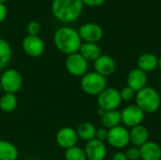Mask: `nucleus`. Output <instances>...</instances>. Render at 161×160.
Listing matches in <instances>:
<instances>
[{"label":"nucleus","instance_id":"nucleus-1","mask_svg":"<svg viewBox=\"0 0 161 160\" xmlns=\"http://www.w3.org/2000/svg\"><path fill=\"white\" fill-rule=\"evenodd\" d=\"M53 40L57 49L67 56L77 53L83 42L78 31L70 26H62L57 29Z\"/></svg>","mask_w":161,"mask_h":160},{"label":"nucleus","instance_id":"nucleus-2","mask_svg":"<svg viewBox=\"0 0 161 160\" xmlns=\"http://www.w3.org/2000/svg\"><path fill=\"white\" fill-rule=\"evenodd\" d=\"M84 8L81 0H53L51 10L53 16L63 23H72L77 20Z\"/></svg>","mask_w":161,"mask_h":160},{"label":"nucleus","instance_id":"nucleus-3","mask_svg":"<svg viewBox=\"0 0 161 160\" xmlns=\"http://www.w3.org/2000/svg\"><path fill=\"white\" fill-rule=\"evenodd\" d=\"M136 105L145 113L152 114L161 108V98L158 91L152 87H145L136 93Z\"/></svg>","mask_w":161,"mask_h":160},{"label":"nucleus","instance_id":"nucleus-4","mask_svg":"<svg viewBox=\"0 0 161 160\" xmlns=\"http://www.w3.org/2000/svg\"><path fill=\"white\" fill-rule=\"evenodd\" d=\"M82 91L92 96H98L107 88V77L96 72H88L80 80Z\"/></svg>","mask_w":161,"mask_h":160},{"label":"nucleus","instance_id":"nucleus-5","mask_svg":"<svg viewBox=\"0 0 161 160\" xmlns=\"http://www.w3.org/2000/svg\"><path fill=\"white\" fill-rule=\"evenodd\" d=\"M0 84L5 93L16 94L23 87V76L16 69H5L0 76Z\"/></svg>","mask_w":161,"mask_h":160},{"label":"nucleus","instance_id":"nucleus-6","mask_svg":"<svg viewBox=\"0 0 161 160\" xmlns=\"http://www.w3.org/2000/svg\"><path fill=\"white\" fill-rule=\"evenodd\" d=\"M122 102L120 91L115 88H106L97 96L98 108L105 111L118 109Z\"/></svg>","mask_w":161,"mask_h":160},{"label":"nucleus","instance_id":"nucleus-7","mask_svg":"<svg viewBox=\"0 0 161 160\" xmlns=\"http://www.w3.org/2000/svg\"><path fill=\"white\" fill-rule=\"evenodd\" d=\"M65 68L71 75L82 77L88 73L89 62L77 52L67 56L65 59Z\"/></svg>","mask_w":161,"mask_h":160},{"label":"nucleus","instance_id":"nucleus-8","mask_svg":"<svg viewBox=\"0 0 161 160\" xmlns=\"http://www.w3.org/2000/svg\"><path fill=\"white\" fill-rule=\"evenodd\" d=\"M122 124H125V127H135L137 125L142 124V122L145 118V113L135 104L125 107L122 111Z\"/></svg>","mask_w":161,"mask_h":160},{"label":"nucleus","instance_id":"nucleus-9","mask_svg":"<svg viewBox=\"0 0 161 160\" xmlns=\"http://www.w3.org/2000/svg\"><path fill=\"white\" fill-rule=\"evenodd\" d=\"M107 141L113 148L123 149L130 143L129 130L122 125L113 127L108 130Z\"/></svg>","mask_w":161,"mask_h":160},{"label":"nucleus","instance_id":"nucleus-10","mask_svg":"<svg viewBox=\"0 0 161 160\" xmlns=\"http://www.w3.org/2000/svg\"><path fill=\"white\" fill-rule=\"evenodd\" d=\"M83 42L97 43L103 38V28L95 23H86L77 30Z\"/></svg>","mask_w":161,"mask_h":160},{"label":"nucleus","instance_id":"nucleus-11","mask_svg":"<svg viewBox=\"0 0 161 160\" xmlns=\"http://www.w3.org/2000/svg\"><path fill=\"white\" fill-rule=\"evenodd\" d=\"M22 48L27 56L31 58H38L43 54L45 45L39 36L27 35L22 41Z\"/></svg>","mask_w":161,"mask_h":160},{"label":"nucleus","instance_id":"nucleus-12","mask_svg":"<svg viewBox=\"0 0 161 160\" xmlns=\"http://www.w3.org/2000/svg\"><path fill=\"white\" fill-rule=\"evenodd\" d=\"M78 140L79 139L76 130L70 126H65L60 128L56 135L57 144L65 150L76 146Z\"/></svg>","mask_w":161,"mask_h":160},{"label":"nucleus","instance_id":"nucleus-13","mask_svg":"<svg viewBox=\"0 0 161 160\" xmlns=\"http://www.w3.org/2000/svg\"><path fill=\"white\" fill-rule=\"evenodd\" d=\"M84 151L88 160H105L107 157V146L105 142L96 139L88 141Z\"/></svg>","mask_w":161,"mask_h":160},{"label":"nucleus","instance_id":"nucleus-14","mask_svg":"<svg viewBox=\"0 0 161 160\" xmlns=\"http://www.w3.org/2000/svg\"><path fill=\"white\" fill-rule=\"evenodd\" d=\"M94 72L107 77L114 74L116 70V62L114 58L108 55H101L93 62Z\"/></svg>","mask_w":161,"mask_h":160},{"label":"nucleus","instance_id":"nucleus-15","mask_svg":"<svg viewBox=\"0 0 161 160\" xmlns=\"http://www.w3.org/2000/svg\"><path fill=\"white\" fill-rule=\"evenodd\" d=\"M127 86L134 90L136 92L142 90L143 88L147 87L148 76L147 74L143 71L140 70L139 68H135L131 70L126 77Z\"/></svg>","mask_w":161,"mask_h":160},{"label":"nucleus","instance_id":"nucleus-16","mask_svg":"<svg viewBox=\"0 0 161 160\" xmlns=\"http://www.w3.org/2000/svg\"><path fill=\"white\" fill-rule=\"evenodd\" d=\"M129 137L130 143H132L133 146L140 148L149 141V131L146 126H144L143 124H140L130 128Z\"/></svg>","mask_w":161,"mask_h":160},{"label":"nucleus","instance_id":"nucleus-17","mask_svg":"<svg viewBox=\"0 0 161 160\" xmlns=\"http://www.w3.org/2000/svg\"><path fill=\"white\" fill-rule=\"evenodd\" d=\"M142 160H161L160 145L155 141H148L140 147Z\"/></svg>","mask_w":161,"mask_h":160},{"label":"nucleus","instance_id":"nucleus-18","mask_svg":"<svg viewBox=\"0 0 161 160\" xmlns=\"http://www.w3.org/2000/svg\"><path fill=\"white\" fill-rule=\"evenodd\" d=\"M137 64L140 70L148 74L158 67V58L153 53H143L139 57Z\"/></svg>","mask_w":161,"mask_h":160},{"label":"nucleus","instance_id":"nucleus-19","mask_svg":"<svg viewBox=\"0 0 161 160\" xmlns=\"http://www.w3.org/2000/svg\"><path fill=\"white\" fill-rule=\"evenodd\" d=\"M78 53L89 62L95 61L101 55V48L97 43L92 42H82Z\"/></svg>","mask_w":161,"mask_h":160},{"label":"nucleus","instance_id":"nucleus-20","mask_svg":"<svg viewBox=\"0 0 161 160\" xmlns=\"http://www.w3.org/2000/svg\"><path fill=\"white\" fill-rule=\"evenodd\" d=\"M100 119H101L103 127H105L108 130L113 127H116L118 125H121V124H122L121 111L118 109L105 111V113L102 115V117Z\"/></svg>","mask_w":161,"mask_h":160},{"label":"nucleus","instance_id":"nucleus-21","mask_svg":"<svg viewBox=\"0 0 161 160\" xmlns=\"http://www.w3.org/2000/svg\"><path fill=\"white\" fill-rule=\"evenodd\" d=\"M18 157V149L12 142L0 140V160H17Z\"/></svg>","mask_w":161,"mask_h":160},{"label":"nucleus","instance_id":"nucleus-22","mask_svg":"<svg viewBox=\"0 0 161 160\" xmlns=\"http://www.w3.org/2000/svg\"><path fill=\"white\" fill-rule=\"evenodd\" d=\"M96 129L97 128L94 126L93 124L90 122H83L78 124L75 130H76L78 139H81L82 141H85L88 142L95 139Z\"/></svg>","mask_w":161,"mask_h":160},{"label":"nucleus","instance_id":"nucleus-23","mask_svg":"<svg viewBox=\"0 0 161 160\" xmlns=\"http://www.w3.org/2000/svg\"><path fill=\"white\" fill-rule=\"evenodd\" d=\"M12 57V49L10 44L4 39L0 38V71H4Z\"/></svg>","mask_w":161,"mask_h":160},{"label":"nucleus","instance_id":"nucleus-24","mask_svg":"<svg viewBox=\"0 0 161 160\" xmlns=\"http://www.w3.org/2000/svg\"><path fill=\"white\" fill-rule=\"evenodd\" d=\"M17 97L13 93H4L0 97V109L4 112H12L17 108Z\"/></svg>","mask_w":161,"mask_h":160},{"label":"nucleus","instance_id":"nucleus-25","mask_svg":"<svg viewBox=\"0 0 161 160\" xmlns=\"http://www.w3.org/2000/svg\"><path fill=\"white\" fill-rule=\"evenodd\" d=\"M65 160H88L84 149L79 146H74L65 151Z\"/></svg>","mask_w":161,"mask_h":160},{"label":"nucleus","instance_id":"nucleus-26","mask_svg":"<svg viewBox=\"0 0 161 160\" xmlns=\"http://www.w3.org/2000/svg\"><path fill=\"white\" fill-rule=\"evenodd\" d=\"M136 91L134 90H132L130 87L126 86L125 88H123L121 91H120V94H121V98L123 101H131L132 99H134L136 97Z\"/></svg>","mask_w":161,"mask_h":160},{"label":"nucleus","instance_id":"nucleus-27","mask_svg":"<svg viewBox=\"0 0 161 160\" xmlns=\"http://www.w3.org/2000/svg\"><path fill=\"white\" fill-rule=\"evenodd\" d=\"M26 31L28 35L39 36V33L41 31V25L37 21H30L26 25Z\"/></svg>","mask_w":161,"mask_h":160},{"label":"nucleus","instance_id":"nucleus-28","mask_svg":"<svg viewBox=\"0 0 161 160\" xmlns=\"http://www.w3.org/2000/svg\"><path fill=\"white\" fill-rule=\"evenodd\" d=\"M125 156L127 157V160H140L141 159V153L140 148L136 146H132L128 148L125 152Z\"/></svg>","mask_w":161,"mask_h":160},{"label":"nucleus","instance_id":"nucleus-29","mask_svg":"<svg viewBox=\"0 0 161 160\" xmlns=\"http://www.w3.org/2000/svg\"><path fill=\"white\" fill-rule=\"evenodd\" d=\"M108 129H107L105 127H101V128L96 129V135H95L96 140L105 142L108 140Z\"/></svg>","mask_w":161,"mask_h":160},{"label":"nucleus","instance_id":"nucleus-30","mask_svg":"<svg viewBox=\"0 0 161 160\" xmlns=\"http://www.w3.org/2000/svg\"><path fill=\"white\" fill-rule=\"evenodd\" d=\"M81 1L84 5H87L89 7H93V8L100 7L106 2V0H81Z\"/></svg>","mask_w":161,"mask_h":160},{"label":"nucleus","instance_id":"nucleus-31","mask_svg":"<svg viewBox=\"0 0 161 160\" xmlns=\"http://www.w3.org/2000/svg\"><path fill=\"white\" fill-rule=\"evenodd\" d=\"M8 15V8L5 4H0V24L5 21Z\"/></svg>","mask_w":161,"mask_h":160},{"label":"nucleus","instance_id":"nucleus-32","mask_svg":"<svg viewBox=\"0 0 161 160\" xmlns=\"http://www.w3.org/2000/svg\"><path fill=\"white\" fill-rule=\"evenodd\" d=\"M111 160H127V157L125 156V153L123 152H117L112 156Z\"/></svg>","mask_w":161,"mask_h":160},{"label":"nucleus","instance_id":"nucleus-33","mask_svg":"<svg viewBox=\"0 0 161 160\" xmlns=\"http://www.w3.org/2000/svg\"><path fill=\"white\" fill-rule=\"evenodd\" d=\"M158 68L160 69V71H161V55H160V57L158 58Z\"/></svg>","mask_w":161,"mask_h":160},{"label":"nucleus","instance_id":"nucleus-34","mask_svg":"<svg viewBox=\"0 0 161 160\" xmlns=\"http://www.w3.org/2000/svg\"><path fill=\"white\" fill-rule=\"evenodd\" d=\"M8 0H0V4H5Z\"/></svg>","mask_w":161,"mask_h":160},{"label":"nucleus","instance_id":"nucleus-35","mask_svg":"<svg viewBox=\"0 0 161 160\" xmlns=\"http://www.w3.org/2000/svg\"><path fill=\"white\" fill-rule=\"evenodd\" d=\"M3 91V90H2V86H1V84H0V93Z\"/></svg>","mask_w":161,"mask_h":160},{"label":"nucleus","instance_id":"nucleus-36","mask_svg":"<svg viewBox=\"0 0 161 160\" xmlns=\"http://www.w3.org/2000/svg\"><path fill=\"white\" fill-rule=\"evenodd\" d=\"M160 115H161V109H160Z\"/></svg>","mask_w":161,"mask_h":160}]
</instances>
